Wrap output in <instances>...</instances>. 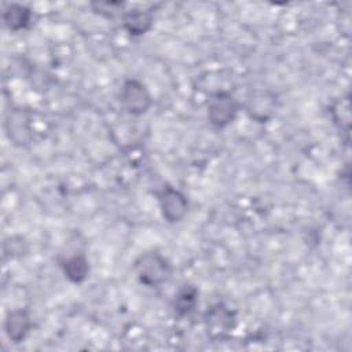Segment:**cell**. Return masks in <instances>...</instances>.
<instances>
[{
	"instance_id": "obj_1",
	"label": "cell",
	"mask_w": 352,
	"mask_h": 352,
	"mask_svg": "<svg viewBox=\"0 0 352 352\" xmlns=\"http://www.w3.org/2000/svg\"><path fill=\"white\" fill-rule=\"evenodd\" d=\"M139 282L147 287H158L173 275V265L168 257L158 250H146L133 263Z\"/></svg>"
},
{
	"instance_id": "obj_2",
	"label": "cell",
	"mask_w": 352,
	"mask_h": 352,
	"mask_svg": "<svg viewBox=\"0 0 352 352\" xmlns=\"http://www.w3.org/2000/svg\"><path fill=\"white\" fill-rule=\"evenodd\" d=\"M241 104L236 98L224 89L212 92L206 100L208 121L212 126L223 129L232 124L239 113Z\"/></svg>"
},
{
	"instance_id": "obj_3",
	"label": "cell",
	"mask_w": 352,
	"mask_h": 352,
	"mask_svg": "<svg viewBox=\"0 0 352 352\" xmlns=\"http://www.w3.org/2000/svg\"><path fill=\"white\" fill-rule=\"evenodd\" d=\"M118 98L122 109L132 116L146 114L153 104L148 88L136 78H128L122 82Z\"/></svg>"
},
{
	"instance_id": "obj_4",
	"label": "cell",
	"mask_w": 352,
	"mask_h": 352,
	"mask_svg": "<svg viewBox=\"0 0 352 352\" xmlns=\"http://www.w3.org/2000/svg\"><path fill=\"white\" fill-rule=\"evenodd\" d=\"M155 197L158 201L161 214L168 223H180L187 216L190 204L186 194L182 192L180 190L169 184H165L164 187L155 191Z\"/></svg>"
},
{
	"instance_id": "obj_5",
	"label": "cell",
	"mask_w": 352,
	"mask_h": 352,
	"mask_svg": "<svg viewBox=\"0 0 352 352\" xmlns=\"http://www.w3.org/2000/svg\"><path fill=\"white\" fill-rule=\"evenodd\" d=\"M204 323L209 337L219 340L227 337L236 326V314L223 302L208 307L204 314Z\"/></svg>"
},
{
	"instance_id": "obj_6",
	"label": "cell",
	"mask_w": 352,
	"mask_h": 352,
	"mask_svg": "<svg viewBox=\"0 0 352 352\" xmlns=\"http://www.w3.org/2000/svg\"><path fill=\"white\" fill-rule=\"evenodd\" d=\"M32 326V316L26 308L12 309L4 319V331L14 344L22 342L28 337Z\"/></svg>"
},
{
	"instance_id": "obj_7",
	"label": "cell",
	"mask_w": 352,
	"mask_h": 352,
	"mask_svg": "<svg viewBox=\"0 0 352 352\" xmlns=\"http://www.w3.org/2000/svg\"><path fill=\"white\" fill-rule=\"evenodd\" d=\"M6 131L14 144L26 146L32 139L30 120L26 111L21 109H14L10 111L6 120Z\"/></svg>"
},
{
	"instance_id": "obj_8",
	"label": "cell",
	"mask_w": 352,
	"mask_h": 352,
	"mask_svg": "<svg viewBox=\"0 0 352 352\" xmlns=\"http://www.w3.org/2000/svg\"><path fill=\"white\" fill-rule=\"evenodd\" d=\"M154 23V14L150 10L133 8L122 12V26L133 37L146 34Z\"/></svg>"
},
{
	"instance_id": "obj_9",
	"label": "cell",
	"mask_w": 352,
	"mask_h": 352,
	"mask_svg": "<svg viewBox=\"0 0 352 352\" xmlns=\"http://www.w3.org/2000/svg\"><path fill=\"white\" fill-rule=\"evenodd\" d=\"M60 267L65 278L74 285L82 283L89 276L91 271L89 261L84 253H74L73 256L66 257L60 263Z\"/></svg>"
},
{
	"instance_id": "obj_10",
	"label": "cell",
	"mask_w": 352,
	"mask_h": 352,
	"mask_svg": "<svg viewBox=\"0 0 352 352\" xmlns=\"http://www.w3.org/2000/svg\"><path fill=\"white\" fill-rule=\"evenodd\" d=\"M198 289L191 283H183L173 298V311L179 318L188 316L198 305Z\"/></svg>"
},
{
	"instance_id": "obj_11",
	"label": "cell",
	"mask_w": 352,
	"mask_h": 352,
	"mask_svg": "<svg viewBox=\"0 0 352 352\" xmlns=\"http://www.w3.org/2000/svg\"><path fill=\"white\" fill-rule=\"evenodd\" d=\"M32 10L23 4L12 3L8 4L3 11V22L12 32L26 29L32 22Z\"/></svg>"
},
{
	"instance_id": "obj_12",
	"label": "cell",
	"mask_w": 352,
	"mask_h": 352,
	"mask_svg": "<svg viewBox=\"0 0 352 352\" xmlns=\"http://www.w3.org/2000/svg\"><path fill=\"white\" fill-rule=\"evenodd\" d=\"M275 111V98L268 92L253 95L248 103V113L258 122H265Z\"/></svg>"
},
{
	"instance_id": "obj_13",
	"label": "cell",
	"mask_w": 352,
	"mask_h": 352,
	"mask_svg": "<svg viewBox=\"0 0 352 352\" xmlns=\"http://www.w3.org/2000/svg\"><path fill=\"white\" fill-rule=\"evenodd\" d=\"M3 252H4V257L21 258L29 253V243L23 236L12 235L4 239Z\"/></svg>"
},
{
	"instance_id": "obj_14",
	"label": "cell",
	"mask_w": 352,
	"mask_h": 352,
	"mask_svg": "<svg viewBox=\"0 0 352 352\" xmlns=\"http://www.w3.org/2000/svg\"><path fill=\"white\" fill-rule=\"evenodd\" d=\"M124 3L120 1H96V3H91V7L95 12L106 15V16H114L116 12L122 10Z\"/></svg>"
}]
</instances>
